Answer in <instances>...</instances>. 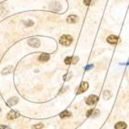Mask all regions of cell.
<instances>
[{
    "mask_svg": "<svg viewBox=\"0 0 129 129\" xmlns=\"http://www.w3.org/2000/svg\"><path fill=\"white\" fill-rule=\"evenodd\" d=\"M107 42L110 44H116L118 43V37L116 35H109L107 39Z\"/></svg>",
    "mask_w": 129,
    "mask_h": 129,
    "instance_id": "5b68a950",
    "label": "cell"
},
{
    "mask_svg": "<svg viewBox=\"0 0 129 129\" xmlns=\"http://www.w3.org/2000/svg\"><path fill=\"white\" fill-rule=\"evenodd\" d=\"M50 60V55L47 53H42L41 55L39 56V60L40 61H43V62H45Z\"/></svg>",
    "mask_w": 129,
    "mask_h": 129,
    "instance_id": "8fae6325",
    "label": "cell"
},
{
    "mask_svg": "<svg viewBox=\"0 0 129 129\" xmlns=\"http://www.w3.org/2000/svg\"><path fill=\"white\" fill-rule=\"evenodd\" d=\"M71 116V113L69 111V110H64L60 114V116L61 118H66V117H70Z\"/></svg>",
    "mask_w": 129,
    "mask_h": 129,
    "instance_id": "4fadbf2b",
    "label": "cell"
},
{
    "mask_svg": "<svg viewBox=\"0 0 129 129\" xmlns=\"http://www.w3.org/2000/svg\"><path fill=\"white\" fill-rule=\"evenodd\" d=\"M91 68H93V65H92V64H90V65H88V67H87L86 69H85V71H88V70L91 69Z\"/></svg>",
    "mask_w": 129,
    "mask_h": 129,
    "instance_id": "d6986e66",
    "label": "cell"
},
{
    "mask_svg": "<svg viewBox=\"0 0 129 129\" xmlns=\"http://www.w3.org/2000/svg\"><path fill=\"white\" fill-rule=\"evenodd\" d=\"M25 25L26 26H32V25H34V22L31 21V20H29V21L25 22Z\"/></svg>",
    "mask_w": 129,
    "mask_h": 129,
    "instance_id": "e0dca14e",
    "label": "cell"
},
{
    "mask_svg": "<svg viewBox=\"0 0 129 129\" xmlns=\"http://www.w3.org/2000/svg\"><path fill=\"white\" fill-rule=\"evenodd\" d=\"M78 20H79V18H78V16L75 15H70V16H68V18H67V22H68L69 24H75Z\"/></svg>",
    "mask_w": 129,
    "mask_h": 129,
    "instance_id": "9c48e42d",
    "label": "cell"
},
{
    "mask_svg": "<svg viewBox=\"0 0 129 129\" xmlns=\"http://www.w3.org/2000/svg\"><path fill=\"white\" fill-rule=\"evenodd\" d=\"M98 100H99V97H98V96H96V95H90V96L86 99V103H87V105H88V106H92L97 103Z\"/></svg>",
    "mask_w": 129,
    "mask_h": 129,
    "instance_id": "3957f363",
    "label": "cell"
},
{
    "mask_svg": "<svg viewBox=\"0 0 129 129\" xmlns=\"http://www.w3.org/2000/svg\"><path fill=\"white\" fill-rule=\"evenodd\" d=\"M90 2H91V0H84V4L86 5V6H89Z\"/></svg>",
    "mask_w": 129,
    "mask_h": 129,
    "instance_id": "ac0fdd59",
    "label": "cell"
},
{
    "mask_svg": "<svg viewBox=\"0 0 129 129\" xmlns=\"http://www.w3.org/2000/svg\"><path fill=\"white\" fill-rule=\"evenodd\" d=\"M103 94H104V99H107V100H108V99H109L110 98L112 97V94H111V92H110L109 90H105Z\"/></svg>",
    "mask_w": 129,
    "mask_h": 129,
    "instance_id": "5bb4252c",
    "label": "cell"
},
{
    "mask_svg": "<svg viewBox=\"0 0 129 129\" xmlns=\"http://www.w3.org/2000/svg\"><path fill=\"white\" fill-rule=\"evenodd\" d=\"M28 44L30 46H32V47H39L40 46V44H41V43H40V41H39L37 38H31L28 40Z\"/></svg>",
    "mask_w": 129,
    "mask_h": 129,
    "instance_id": "277c9868",
    "label": "cell"
},
{
    "mask_svg": "<svg viewBox=\"0 0 129 129\" xmlns=\"http://www.w3.org/2000/svg\"><path fill=\"white\" fill-rule=\"evenodd\" d=\"M0 129H10V128L6 126V125H0Z\"/></svg>",
    "mask_w": 129,
    "mask_h": 129,
    "instance_id": "ffe728a7",
    "label": "cell"
},
{
    "mask_svg": "<svg viewBox=\"0 0 129 129\" xmlns=\"http://www.w3.org/2000/svg\"><path fill=\"white\" fill-rule=\"evenodd\" d=\"M79 60V58L78 57H66L64 60L65 64H71V63H76Z\"/></svg>",
    "mask_w": 129,
    "mask_h": 129,
    "instance_id": "8992f818",
    "label": "cell"
},
{
    "mask_svg": "<svg viewBox=\"0 0 129 129\" xmlns=\"http://www.w3.org/2000/svg\"><path fill=\"white\" fill-rule=\"evenodd\" d=\"M72 41H73V38L69 35H63L62 36H60V40H59L60 43L62 46H70Z\"/></svg>",
    "mask_w": 129,
    "mask_h": 129,
    "instance_id": "6da1fadb",
    "label": "cell"
},
{
    "mask_svg": "<svg viewBox=\"0 0 129 129\" xmlns=\"http://www.w3.org/2000/svg\"><path fill=\"white\" fill-rule=\"evenodd\" d=\"M0 112H1V109H0Z\"/></svg>",
    "mask_w": 129,
    "mask_h": 129,
    "instance_id": "44dd1931",
    "label": "cell"
},
{
    "mask_svg": "<svg viewBox=\"0 0 129 129\" xmlns=\"http://www.w3.org/2000/svg\"><path fill=\"white\" fill-rule=\"evenodd\" d=\"M13 71V68L11 66H7L6 69H4L3 70V71H2V73L3 74H8V73H10L11 71Z\"/></svg>",
    "mask_w": 129,
    "mask_h": 129,
    "instance_id": "9a60e30c",
    "label": "cell"
},
{
    "mask_svg": "<svg viewBox=\"0 0 129 129\" xmlns=\"http://www.w3.org/2000/svg\"><path fill=\"white\" fill-rule=\"evenodd\" d=\"M17 102H18V99L16 97L11 98V99H9L7 100V105L12 107V106H15V104H17Z\"/></svg>",
    "mask_w": 129,
    "mask_h": 129,
    "instance_id": "7c38bea8",
    "label": "cell"
},
{
    "mask_svg": "<svg viewBox=\"0 0 129 129\" xmlns=\"http://www.w3.org/2000/svg\"><path fill=\"white\" fill-rule=\"evenodd\" d=\"M88 88V82H87V81L81 82V83H80V85L79 86V88H78L76 93H77V94H81V93H84L85 91H87Z\"/></svg>",
    "mask_w": 129,
    "mask_h": 129,
    "instance_id": "7a4b0ae2",
    "label": "cell"
},
{
    "mask_svg": "<svg viewBox=\"0 0 129 129\" xmlns=\"http://www.w3.org/2000/svg\"><path fill=\"white\" fill-rule=\"evenodd\" d=\"M7 119H8V120H13V119L16 118V117L19 116V113L15 112V110H11L8 114H7Z\"/></svg>",
    "mask_w": 129,
    "mask_h": 129,
    "instance_id": "52a82bcc",
    "label": "cell"
},
{
    "mask_svg": "<svg viewBox=\"0 0 129 129\" xmlns=\"http://www.w3.org/2000/svg\"><path fill=\"white\" fill-rule=\"evenodd\" d=\"M43 127V124H42V123H38V124H36V125H33L32 129H42Z\"/></svg>",
    "mask_w": 129,
    "mask_h": 129,
    "instance_id": "2e32d148",
    "label": "cell"
},
{
    "mask_svg": "<svg viewBox=\"0 0 129 129\" xmlns=\"http://www.w3.org/2000/svg\"><path fill=\"white\" fill-rule=\"evenodd\" d=\"M127 125L125 122L120 121V122H117L115 125V129H126Z\"/></svg>",
    "mask_w": 129,
    "mask_h": 129,
    "instance_id": "30bf717a",
    "label": "cell"
},
{
    "mask_svg": "<svg viewBox=\"0 0 129 129\" xmlns=\"http://www.w3.org/2000/svg\"><path fill=\"white\" fill-rule=\"evenodd\" d=\"M99 115V110H98L97 108L94 109H89L87 112V116H92V117H96Z\"/></svg>",
    "mask_w": 129,
    "mask_h": 129,
    "instance_id": "ba28073f",
    "label": "cell"
}]
</instances>
